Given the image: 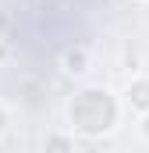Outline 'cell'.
Instances as JSON below:
<instances>
[{
  "label": "cell",
  "mask_w": 149,
  "mask_h": 153,
  "mask_svg": "<svg viewBox=\"0 0 149 153\" xmlns=\"http://www.w3.org/2000/svg\"><path fill=\"white\" fill-rule=\"evenodd\" d=\"M0 125H4V117H0Z\"/></svg>",
  "instance_id": "3"
},
{
  "label": "cell",
  "mask_w": 149,
  "mask_h": 153,
  "mask_svg": "<svg viewBox=\"0 0 149 153\" xmlns=\"http://www.w3.org/2000/svg\"><path fill=\"white\" fill-rule=\"evenodd\" d=\"M131 103L135 107H149V82H139V85H131Z\"/></svg>",
  "instance_id": "1"
},
{
  "label": "cell",
  "mask_w": 149,
  "mask_h": 153,
  "mask_svg": "<svg viewBox=\"0 0 149 153\" xmlns=\"http://www.w3.org/2000/svg\"><path fill=\"white\" fill-rule=\"evenodd\" d=\"M146 135H149V121H146Z\"/></svg>",
  "instance_id": "2"
}]
</instances>
